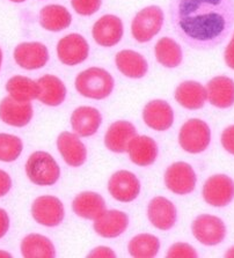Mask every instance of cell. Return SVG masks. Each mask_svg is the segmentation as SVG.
<instances>
[{
  "label": "cell",
  "mask_w": 234,
  "mask_h": 258,
  "mask_svg": "<svg viewBox=\"0 0 234 258\" xmlns=\"http://www.w3.org/2000/svg\"><path fill=\"white\" fill-rule=\"evenodd\" d=\"M170 22L190 48L211 50L221 44L234 25V0H170Z\"/></svg>",
  "instance_id": "cell-1"
},
{
  "label": "cell",
  "mask_w": 234,
  "mask_h": 258,
  "mask_svg": "<svg viewBox=\"0 0 234 258\" xmlns=\"http://www.w3.org/2000/svg\"><path fill=\"white\" fill-rule=\"evenodd\" d=\"M75 85L78 93L83 96L93 100H103L111 94L115 81L106 70L91 68L78 74Z\"/></svg>",
  "instance_id": "cell-2"
},
{
  "label": "cell",
  "mask_w": 234,
  "mask_h": 258,
  "mask_svg": "<svg viewBox=\"0 0 234 258\" xmlns=\"http://www.w3.org/2000/svg\"><path fill=\"white\" fill-rule=\"evenodd\" d=\"M26 174L35 185L50 186L60 179L61 168L52 155L46 152L37 151L27 160Z\"/></svg>",
  "instance_id": "cell-3"
},
{
  "label": "cell",
  "mask_w": 234,
  "mask_h": 258,
  "mask_svg": "<svg viewBox=\"0 0 234 258\" xmlns=\"http://www.w3.org/2000/svg\"><path fill=\"white\" fill-rule=\"evenodd\" d=\"M211 142V130L204 120L192 118L182 125L179 134V144L183 151L192 154L204 152Z\"/></svg>",
  "instance_id": "cell-4"
},
{
  "label": "cell",
  "mask_w": 234,
  "mask_h": 258,
  "mask_svg": "<svg viewBox=\"0 0 234 258\" xmlns=\"http://www.w3.org/2000/svg\"><path fill=\"white\" fill-rule=\"evenodd\" d=\"M163 19V12L159 6L145 7L132 20V36L139 43L150 42L161 30Z\"/></svg>",
  "instance_id": "cell-5"
},
{
  "label": "cell",
  "mask_w": 234,
  "mask_h": 258,
  "mask_svg": "<svg viewBox=\"0 0 234 258\" xmlns=\"http://www.w3.org/2000/svg\"><path fill=\"white\" fill-rule=\"evenodd\" d=\"M193 235L204 245H217L224 241L226 226L220 218L211 214H201L192 225Z\"/></svg>",
  "instance_id": "cell-6"
},
{
  "label": "cell",
  "mask_w": 234,
  "mask_h": 258,
  "mask_svg": "<svg viewBox=\"0 0 234 258\" xmlns=\"http://www.w3.org/2000/svg\"><path fill=\"white\" fill-rule=\"evenodd\" d=\"M197 177L194 168L189 163L179 161L170 165L165 173L167 189L175 195H188L196 186Z\"/></svg>",
  "instance_id": "cell-7"
},
{
  "label": "cell",
  "mask_w": 234,
  "mask_h": 258,
  "mask_svg": "<svg viewBox=\"0 0 234 258\" xmlns=\"http://www.w3.org/2000/svg\"><path fill=\"white\" fill-rule=\"evenodd\" d=\"M203 198L209 205L224 207L234 198V182L224 174H217L206 179L203 186Z\"/></svg>",
  "instance_id": "cell-8"
},
{
  "label": "cell",
  "mask_w": 234,
  "mask_h": 258,
  "mask_svg": "<svg viewBox=\"0 0 234 258\" xmlns=\"http://www.w3.org/2000/svg\"><path fill=\"white\" fill-rule=\"evenodd\" d=\"M32 216L37 224L45 227H56L64 220V205L57 197H37L32 205Z\"/></svg>",
  "instance_id": "cell-9"
},
{
  "label": "cell",
  "mask_w": 234,
  "mask_h": 258,
  "mask_svg": "<svg viewBox=\"0 0 234 258\" xmlns=\"http://www.w3.org/2000/svg\"><path fill=\"white\" fill-rule=\"evenodd\" d=\"M108 191L117 202L130 203L138 197L140 182L137 176L131 171L119 170L109 179Z\"/></svg>",
  "instance_id": "cell-10"
},
{
  "label": "cell",
  "mask_w": 234,
  "mask_h": 258,
  "mask_svg": "<svg viewBox=\"0 0 234 258\" xmlns=\"http://www.w3.org/2000/svg\"><path fill=\"white\" fill-rule=\"evenodd\" d=\"M57 54L64 65L75 66L87 59L89 45L80 34H70L58 42Z\"/></svg>",
  "instance_id": "cell-11"
},
{
  "label": "cell",
  "mask_w": 234,
  "mask_h": 258,
  "mask_svg": "<svg viewBox=\"0 0 234 258\" xmlns=\"http://www.w3.org/2000/svg\"><path fill=\"white\" fill-rule=\"evenodd\" d=\"M123 23L116 15H103L93 26L92 35L97 44L104 48L116 45L123 37Z\"/></svg>",
  "instance_id": "cell-12"
},
{
  "label": "cell",
  "mask_w": 234,
  "mask_h": 258,
  "mask_svg": "<svg viewBox=\"0 0 234 258\" xmlns=\"http://www.w3.org/2000/svg\"><path fill=\"white\" fill-rule=\"evenodd\" d=\"M14 59L25 70L41 69L49 60L48 48L40 42L21 43L14 50Z\"/></svg>",
  "instance_id": "cell-13"
},
{
  "label": "cell",
  "mask_w": 234,
  "mask_h": 258,
  "mask_svg": "<svg viewBox=\"0 0 234 258\" xmlns=\"http://www.w3.org/2000/svg\"><path fill=\"white\" fill-rule=\"evenodd\" d=\"M147 218L155 228L169 230L177 222V207L169 199L160 196L154 197L147 206Z\"/></svg>",
  "instance_id": "cell-14"
},
{
  "label": "cell",
  "mask_w": 234,
  "mask_h": 258,
  "mask_svg": "<svg viewBox=\"0 0 234 258\" xmlns=\"http://www.w3.org/2000/svg\"><path fill=\"white\" fill-rule=\"evenodd\" d=\"M57 148L64 161L71 167L83 166L87 160V148L76 134L62 132L57 138Z\"/></svg>",
  "instance_id": "cell-15"
},
{
  "label": "cell",
  "mask_w": 234,
  "mask_h": 258,
  "mask_svg": "<svg viewBox=\"0 0 234 258\" xmlns=\"http://www.w3.org/2000/svg\"><path fill=\"white\" fill-rule=\"evenodd\" d=\"M0 118L11 126L23 127L33 118V105L30 102H19L11 96L5 97L0 102Z\"/></svg>",
  "instance_id": "cell-16"
},
{
  "label": "cell",
  "mask_w": 234,
  "mask_h": 258,
  "mask_svg": "<svg viewBox=\"0 0 234 258\" xmlns=\"http://www.w3.org/2000/svg\"><path fill=\"white\" fill-rule=\"evenodd\" d=\"M129 226V217L127 213L117 210L104 211L94 220L93 228L104 238H115L122 235Z\"/></svg>",
  "instance_id": "cell-17"
},
{
  "label": "cell",
  "mask_w": 234,
  "mask_h": 258,
  "mask_svg": "<svg viewBox=\"0 0 234 258\" xmlns=\"http://www.w3.org/2000/svg\"><path fill=\"white\" fill-rule=\"evenodd\" d=\"M137 136L134 124L127 120H117L112 123L104 136V145L114 153H126L131 140Z\"/></svg>",
  "instance_id": "cell-18"
},
{
  "label": "cell",
  "mask_w": 234,
  "mask_h": 258,
  "mask_svg": "<svg viewBox=\"0 0 234 258\" xmlns=\"http://www.w3.org/2000/svg\"><path fill=\"white\" fill-rule=\"evenodd\" d=\"M143 119L147 126L153 130L166 131L174 122L173 109L163 100L151 101L144 108Z\"/></svg>",
  "instance_id": "cell-19"
},
{
  "label": "cell",
  "mask_w": 234,
  "mask_h": 258,
  "mask_svg": "<svg viewBox=\"0 0 234 258\" xmlns=\"http://www.w3.org/2000/svg\"><path fill=\"white\" fill-rule=\"evenodd\" d=\"M208 100L213 107L226 109L234 104V81L228 77H214L206 85Z\"/></svg>",
  "instance_id": "cell-20"
},
{
  "label": "cell",
  "mask_w": 234,
  "mask_h": 258,
  "mask_svg": "<svg viewBox=\"0 0 234 258\" xmlns=\"http://www.w3.org/2000/svg\"><path fill=\"white\" fill-rule=\"evenodd\" d=\"M102 123V116L96 108L79 107L71 115V126L79 137H91L95 135Z\"/></svg>",
  "instance_id": "cell-21"
},
{
  "label": "cell",
  "mask_w": 234,
  "mask_h": 258,
  "mask_svg": "<svg viewBox=\"0 0 234 258\" xmlns=\"http://www.w3.org/2000/svg\"><path fill=\"white\" fill-rule=\"evenodd\" d=\"M158 145L149 136H136L129 145L128 153L130 160L139 167H147L154 163L158 156Z\"/></svg>",
  "instance_id": "cell-22"
},
{
  "label": "cell",
  "mask_w": 234,
  "mask_h": 258,
  "mask_svg": "<svg viewBox=\"0 0 234 258\" xmlns=\"http://www.w3.org/2000/svg\"><path fill=\"white\" fill-rule=\"evenodd\" d=\"M72 210L78 217L87 220H95L106 211V202L99 194L84 191L73 199Z\"/></svg>",
  "instance_id": "cell-23"
},
{
  "label": "cell",
  "mask_w": 234,
  "mask_h": 258,
  "mask_svg": "<svg viewBox=\"0 0 234 258\" xmlns=\"http://www.w3.org/2000/svg\"><path fill=\"white\" fill-rule=\"evenodd\" d=\"M175 100L183 108L189 110H197L203 108L208 100L206 88L197 81H183L175 91Z\"/></svg>",
  "instance_id": "cell-24"
},
{
  "label": "cell",
  "mask_w": 234,
  "mask_h": 258,
  "mask_svg": "<svg viewBox=\"0 0 234 258\" xmlns=\"http://www.w3.org/2000/svg\"><path fill=\"white\" fill-rule=\"evenodd\" d=\"M38 94L37 99L43 104L50 107H58L65 101L66 87L60 78L46 74L40 78L37 81Z\"/></svg>",
  "instance_id": "cell-25"
},
{
  "label": "cell",
  "mask_w": 234,
  "mask_h": 258,
  "mask_svg": "<svg viewBox=\"0 0 234 258\" xmlns=\"http://www.w3.org/2000/svg\"><path fill=\"white\" fill-rule=\"evenodd\" d=\"M115 62L119 71L131 79L145 77L149 65L142 54L134 50H122L116 54Z\"/></svg>",
  "instance_id": "cell-26"
},
{
  "label": "cell",
  "mask_w": 234,
  "mask_h": 258,
  "mask_svg": "<svg viewBox=\"0 0 234 258\" xmlns=\"http://www.w3.org/2000/svg\"><path fill=\"white\" fill-rule=\"evenodd\" d=\"M72 15L61 5H48L40 12V23L45 30L61 31L70 27Z\"/></svg>",
  "instance_id": "cell-27"
},
{
  "label": "cell",
  "mask_w": 234,
  "mask_h": 258,
  "mask_svg": "<svg viewBox=\"0 0 234 258\" xmlns=\"http://www.w3.org/2000/svg\"><path fill=\"white\" fill-rule=\"evenodd\" d=\"M21 252L27 258H52L56 250L52 242L41 234H29L21 242Z\"/></svg>",
  "instance_id": "cell-28"
},
{
  "label": "cell",
  "mask_w": 234,
  "mask_h": 258,
  "mask_svg": "<svg viewBox=\"0 0 234 258\" xmlns=\"http://www.w3.org/2000/svg\"><path fill=\"white\" fill-rule=\"evenodd\" d=\"M154 52L157 60L165 68H178L182 62L183 53L181 46L170 37L160 38L155 44Z\"/></svg>",
  "instance_id": "cell-29"
},
{
  "label": "cell",
  "mask_w": 234,
  "mask_h": 258,
  "mask_svg": "<svg viewBox=\"0 0 234 258\" xmlns=\"http://www.w3.org/2000/svg\"><path fill=\"white\" fill-rule=\"evenodd\" d=\"M6 91L10 93V96L19 102H29L34 99H37L38 86L36 81L30 78L15 76L7 81Z\"/></svg>",
  "instance_id": "cell-30"
},
{
  "label": "cell",
  "mask_w": 234,
  "mask_h": 258,
  "mask_svg": "<svg viewBox=\"0 0 234 258\" xmlns=\"http://www.w3.org/2000/svg\"><path fill=\"white\" fill-rule=\"evenodd\" d=\"M160 241L152 234H138L129 242L128 250L132 257L152 258L158 255Z\"/></svg>",
  "instance_id": "cell-31"
},
{
  "label": "cell",
  "mask_w": 234,
  "mask_h": 258,
  "mask_svg": "<svg viewBox=\"0 0 234 258\" xmlns=\"http://www.w3.org/2000/svg\"><path fill=\"white\" fill-rule=\"evenodd\" d=\"M22 140L17 136L0 134V161L13 162L22 153Z\"/></svg>",
  "instance_id": "cell-32"
},
{
  "label": "cell",
  "mask_w": 234,
  "mask_h": 258,
  "mask_svg": "<svg viewBox=\"0 0 234 258\" xmlns=\"http://www.w3.org/2000/svg\"><path fill=\"white\" fill-rule=\"evenodd\" d=\"M71 4L78 14L89 17L100 10L102 0H71Z\"/></svg>",
  "instance_id": "cell-33"
},
{
  "label": "cell",
  "mask_w": 234,
  "mask_h": 258,
  "mask_svg": "<svg viewBox=\"0 0 234 258\" xmlns=\"http://www.w3.org/2000/svg\"><path fill=\"white\" fill-rule=\"evenodd\" d=\"M197 256L198 253L194 247L188 243H182V242L170 245L167 251V257L169 258H195Z\"/></svg>",
  "instance_id": "cell-34"
},
{
  "label": "cell",
  "mask_w": 234,
  "mask_h": 258,
  "mask_svg": "<svg viewBox=\"0 0 234 258\" xmlns=\"http://www.w3.org/2000/svg\"><path fill=\"white\" fill-rule=\"evenodd\" d=\"M221 145L226 152L234 155V125L226 127L221 134Z\"/></svg>",
  "instance_id": "cell-35"
},
{
  "label": "cell",
  "mask_w": 234,
  "mask_h": 258,
  "mask_svg": "<svg viewBox=\"0 0 234 258\" xmlns=\"http://www.w3.org/2000/svg\"><path fill=\"white\" fill-rule=\"evenodd\" d=\"M12 187V178L5 170L0 169V197H4L10 192Z\"/></svg>",
  "instance_id": "cell-36"
},
{
  "label": "cell",
  "mask_w": 234,
  "mask_h": 258,
  "mask_svg": "<svg viewBox=\"0 0 234 258\" xmlns=\"http://www.w3.org/2000/svg\"><path fill=\"white\" fill-rule=\"evenodd\" d=\"M87 257L92 258H97V257H103V258H109V257H116V253L112 251L110 248L108 247H97L92 250L91 252L88 253Z\"/></svg>",
  "instance_id": "cell-37"
},
{
  "label": "cell",
  "mask_w": 234,
  "mask_h": 258,
  "mask_svg": "<svg viewBox=\"0 0 234 258\" xmlns=\"http://www.w3.org/2000/svg\"><path fill=\"white\" fill-rule=\"evenodd\" d=\"M224 58H225L226 65H227L229 69L234 70V34L232 36L231 42H229L228 45L226 46Z\"/></svg>",
  "instance_id": "cell-38"
},
{
  "label": "cell",
  "mask_w": 234,
  "mask_h": 258,
  "mask_svg": "<svg viewBox=\"0 0 234 258\" xmlns=\"http://www.w3.org/2000/svg\"><path fill=\"white\" fill-rule=\"evenodd\" d=\"M10 228L9 214L4 209H0V238L6 235Z\"/></svg>",
  "instance_id": "cell-39"
},
{
  "label": "cell",
  "mask_w": 234,
  "mask_h": 258,
  "mask_svg": "<svg viewBox=\"0 0 234 258\" xmlns=\"http://www.w3.org/2000/svg\"><path fill=\"white\" fill-rule=\"evenodd\" d=\"M225 257H229V258H234V247L229 248L227 250V252L225 253Z\"/></svg>",
  "instance_id": "cell-40"
},
{
  "label": "cell",
  "mask_w": 234,
  "mask_h": 258,
  "mask_svg": "<svg viewBox=\"0 0 234 258\" xmlns=\"http://www.w3.org/2000/svg\"><path fill=\"white\" fill-rule=\"evenodd\" d=\"M0 257H12L11 253L4 251V250H0Z\"/></svg>",
  "instance_id": "cell-41"
},
{
  "label": "cell",
  "mask_w": 234,
  "mask_h": 258,
  "mask_svg": "<svg viewBox=\"0 0 234 258\" xmlns=\"http://www.w3.org/2000/svg\"><path fill=\"white\" fill-rule=\"evenodd\" d=\"M2 61H3V52H2V49H0V68H2Z\"/></svg>",
  "instance_id": "cell-42"
},
{
  "label": "cell",
  "mask_w": 234,
  "mask_h": 258,
  "mask_svg": "<svg viewBox=\"0 0 234 258\" xmlns=\"http://www.w3.org/2000/svg\"><path fill=\"white\" fill-rule=\"evenodd\" d=\"M11 2H13V3H23V2H26V0H11Z\"/></svg>",
  "instance_id": "cell-43"
}]
</instances>
